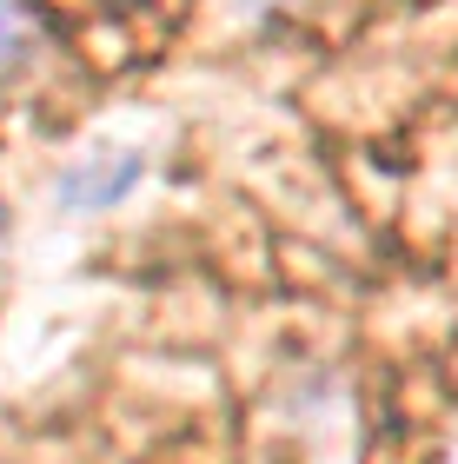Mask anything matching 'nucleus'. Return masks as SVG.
I'll list each match as a JSON object with an SVG mask.
<instances>
[{
  "mask_svg": "<svg viewBox=\"0 0 458 464\" xmlns=\"http://www.w3.org/2000/svg\"><path fill=\"white\" fill-rule=\"evenodd\" d=\"M133 179H140V160H133V153H120V160H80L73 173L60 179V193H67L73 206H87V213H93V206H113Z\"/></svg>",
  "mask_w": 458,
  "mask_h": 464,
  "instance_id": "nucleus-1",
  "label": "nucleus"
},
{
  "mask_svg": "<svg viewBox=\"0 0 458 464\" xmlns=\"http://www.w3.org/2000/svg\"><path fill=\"white\" fill-rule=\"evenodd\" d=\"M34 47H40V27H34L27 0H0V80H14L27 67Z\"/></svg>",
  "mask_w": 458,
  "mask_h": 464,
  "instance_id": "nucleus-2",
  "label": "nucleus"
}]
</instances>
